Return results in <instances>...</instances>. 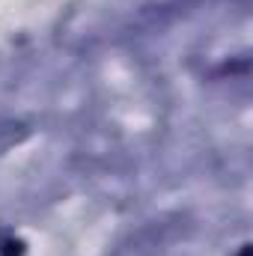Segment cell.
<instances>
[{
	"label": "cell",
	"mask_w": 253,
	"mask_h": 256,
	"mask_svg": "<svg viewBox=\"0 0 253 256\" xmlns=\"http://www.w3.org/2000/svg\"><path fill=\"white\" fill-rule=\"evenodd\" d=\"M0 256H27V242L21 236L0 238Z\"/></svg>",
	"instance_id": "obj_1"
},
{
	"label": "cell",
	"mask_w": 253,
	"mask_h": 256,
	"mask_svg": "<svg viewBox=\"0 0 253 256\" xmlns=\"http://www.w3.org/2000/svg\"><path fill=\"white\" fill-rule=\"evenodd\" d=\"M238 256H253V244H242V250H238Z\"/></svg>",
	"instance_id": "obj_2"
}]
</instances>
